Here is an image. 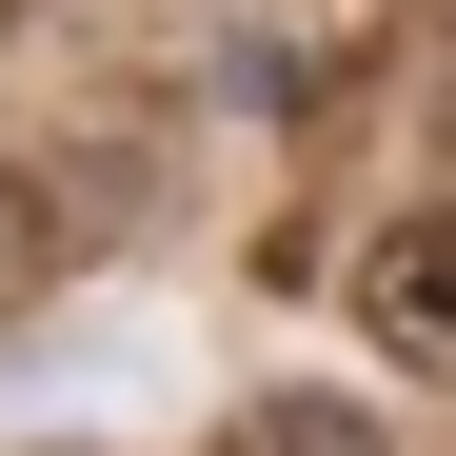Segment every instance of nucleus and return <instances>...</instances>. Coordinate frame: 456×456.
<instances>
[{
    "label": "nucleus",
    "instance_id": "obj_1",
    "mask_svg": "<svg viewBox=\"0 0 456 456\" xmlns=\"http://www.w3.org/2000/svg\"><path fill=\"white\" fill-rule=\"evenodd\" d=\"M357 318H377V357H417V377H456V199H417L397 239L357 258Z\"/></svg>",
    "mask_w": 456,
    "mask_h": 456
},
{
    "label": "nucleus",
    "instance_id": "obj_2",
    "mask_svg": "<svg viewBox=\"0 0 456 456\" xmlns=\"http://www.w3.org/2000/svg\"><path fill=\"white\" fill-rule=\"evenodd\" d=\"M258 456H397V436H377L357 397H318V377H297V397H258Z\"/></svg>",
    "mask_w": 456,
    "mask_h": 456
}]
</instances>
